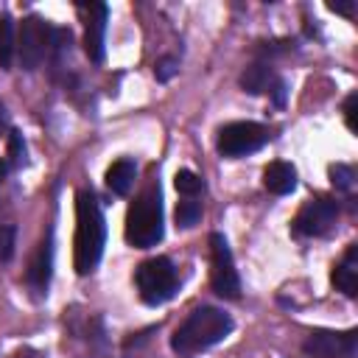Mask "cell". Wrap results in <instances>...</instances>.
Returning a JSON list of instances; mask_svg holds the SVG:
<instances>
[{
	"instance_id": "1",
	"label": "cell",
	"mask_w": 358,
	"mask_h": 358,
	"mask_svg": "<svg viewBox=\"0 0 358 358\" xmlns=\"http://www.w3.org/2000/svg\"><path fill=\"white\" fill-rule=\"evenodd\" d=\"M106 243V224L103 213L98 207V199L92 190H78L76 193V241H73V266L81 277L92 274L95 266L101 263Z\"/></svg>"
},
{
	"instance_id": "2",
	"label": "cell",
	"mask_w": 358,
	"mask_h": 358,
	"mask_svg": "<svg viewBox=\"0 0 358 358\" xmlns=\"http://www.w3.org/2000/svg\"><path fill=\"white\" fill-rule=\"evenodd\" d=\"M232 316L221 308L213 305H201L196 310L187 313V319L173 330L171 336V350L176 355H196L204 352L210 347H215L218 341H224L232 333Z\"/></svg>"
},
{
	"instance_id": "3",
	"label": "cell",
	"mask_w": 358,
	"mask_h": 358,
	"mask_svg": "<svg viewBox=\"0 0 358 358\" xmlns=\"http://www.w3.org/2000/svg\"><path fill=\"white\" fill-rule=\"evenodd\" d=\"M162 193L157 185L145 187L126 213V241L137 249H151L162 241Z\"/></svg>"
},
{
	"instance_id": "4",
	"label": "cell",
	"mask_w": 358,
	"mask_h": 358,
	"mask_svg": "<svg viewBox=\"0 0 358 358\" xmlns=\"http://www.w3.org/2000/svg\"><path fill=\"white\" fill-rule=\"evenodd\" d=\"M134 285H137V294L145 305L157 308L162 302H168L176 291H179V277H176V268L168 257H148L137 266L134 271Z\"/></svg>"
},
{
	"instance_id": "5",
	"label": "cell",
	"mask_w": 358,
	"mask_h": 358,
	"mask_svg": "<svg viewBox=\"0 0 358 358\" xmlns=\"http://www.w3.org/2000/svg\"><path fill=\"white\" fill-rule=\"evenodd\" d=\"M268 140H271L268 126L255 123V120H235V123H227V126L218 129L215 148H218L221 157L238 159V157H246V154L260 151Z\"/></svg>"
},
{
	"instance_id": "6",
	"label": "cell",
	"mask_w": 358,
	"mask_h": 358,
	"mask_svg": "<svg viewBox=\"0 0 358 358\" xmlns=\"http://www.w3.org/2000/svg\"><path fill=\"white\" fill-rule=\"evenodd\" d=\"M50 50H53V25L36 14L25 17L20 25V39H17L20 64L25 70H36Z\"/></svg>"
},
{
	"instance_id": "7",
	"label": "cell",
	"mask_w": 358,
	"mask_h": 358,
	"mask_svg": "<svg viewBox=\"0 0 358 358\" xmlns=\"http://www.w3.org/2000/svg\"><path fill=\"white\" fill-rule=\"evenodd\" d=\"M210 285L224 299H238L241 296V277H238L229 243L221 232L210 235Z\"/></svg>"
},
{
	"instance_id": "8",
	"label": "cell",
	"mask_w": 358,
	"mask_h": 358,
	"mask_svg": "<svg viewBox=\"0 0 358 358\" xmlns=\"http://www.w3.org/2000/svg\"><path fill=\"white\" fill-rule=\"evenodd\" d=\"M336 215H338V201L330 196H316L299 207V213L291 221V229L299 238H319L336 224Z\"/></svg>"
},
{
	"instance_id": "9",
	"label": "cell",
	"mask_w": 358,
	"mask_h": 358,
	"mask_svg": "<svg viewBox=\"0 0 358 358\" xmlns=\"http://www.w3.org/2000/svg\"><path fill=\"white\" fill-rule=\"evenodd\" d=\"M355 344H358V333L355 330H344V333L313 330L302 341V352L308 358H352L355 355Z\"/></svg>"
},
{
	"instance_id": "10",
	"label": "cell",
	"mask_w": 358,
	"mask_h": 358,
	"mask_svg": "<svg viewBox=\"0 0 358 358\" xmlns=\"http://www.w3.org/2000/svg\"><path fill=\"white\" fill-rule=\"evenodd\" d=\"M87 11V25H84V53L90 62L101 64L103 62V36H106V20L109 8L106 3H90L81 6Z\"/></svg>"
},
{
	"instance_id": "11",
	"label": "cell",
	"mask_w": 358,
	"mask_h": 358,
	"mask_svg": "<svg viewBox=\"0 0 358 358\" xmlns=\"http://www.w3.org/2000/svg\"><path fill=\"white\" fill-rule=\"evenodd\" d=\"M50 274H53V241H50V232H48L36 243V252H34V257L28 263V285L36 294H48Z\"/></svg>"
},
{
	"instance_id": "12",
	"label": "cell",
	"mask_w": 358,
	"mask_h": 358,
	"mask_svg": "<svg viewBox=\"0 0 358 358\" xmlns=\"http://www.w3.org/2000/svg\"><path fill=\"white\" fill-rule=\"evenodd\" d=\"M330 280H333V285H336L344 296H355V294H358V246H355V243L347 246V252H344V257L336 263Z\"/></svg>"
},
{
	"instance_id": "13",
	"label": "cell",
	"mask_w": 358,
	"mask_h": 358,
	"mask_svg": "<svg viewBox=\"0 0 358 358\" xmlns=\"http://www.w3.org/2000/svg\"><path fill=\"white\" fill-rule=\"evenodd\" d=\"M263 185L268 193L274 196H285L296 187V168L291 162H282V159H274L266 165L263 171Z\"/></svg>"
},
{
	"instance_id": "14",
	"label": "cell",
	"mask_w": 358,
	"mask_h": 358,
	"mask_svg": "<svg viewBox=\"0 0 358 358\" xmlns=\"http://www.w3.org/2000/svg\"><path fill=\"white\" fill-rule=\"evenodd\" d=\"M134 176H137V165L134 159L123 157V159H115L109 168H106V187L117 196H126L134 185Z\"/></svg>"
},
{
	"instance_id": "15",
	"label": "cell",
	"mask_w": 358,
	"mask_h": 358,
	"mask_svg": "<svg viewBox=\"0 0 358 358\" xmlns=\"http://www.w3.org/2000/svg\"><path fill=\"white\" fill-rule=\"evenodd\" d=\"M274 81H277V78H274V70H271V64H266V62H255V64H249V67L241 73V87H243L249 95L266 92Z\"/></svg>"
},
{
	"instance_id": "16",
	"label": "cell",
	"mask_w": 358,
	"mask_h": 358,
	"mask_svg": "<svg viewBox=\"0 0 358 358\" xmlns=\"http://www.w3.org/2000/svg\"><path fill=\"white\" fill-rule=\"evenodd\" d=\"M17 53V36H14V22L11 17H0V67L8 70Z\"/></svg>"
},
{
	"instance_id": "17",
	"label": "cell",
	"mask_w": 358,
	"mask_h": 358,
	"mask_svg": "<svg viewBox=\"0 0 358 358\" xmlns=\"http://www.w3.org/2000/svg\"><path fill=\"white\" fill-rule=\"evenodd\" d=\"M173 185H176V190H179L182 196H187V199H193V196H196V193L204 187L201 176H199V173H193V171H187V168L176 171V176H173Z\"/></svg>"
},
{
	"instance_id": "18",
	"label": "cell",
	"mask_w": 358,
	"mask_h": 358,
	"mask_svg": "<svg viewBox=\"0 0 358 358\" xmlns=\"http://www.w3.org/2000/svg\"><path fill=\"white\" fill-rule=\"evenodd\" d=\"M199 218H201V204L196 199H185V201L176 204V224L179 227H185V229L187 227H196Z\"/></svg>"
},
{
	"instance_id": "19",
	"label": "cell",
	"mask_w": 358,
	"mask_h": 358,
	"mask_svg": "<svg viewBox=\"0 0 358 358\" xmlns=\"http://www.w3.org/2000/svg\"><path fill=\"white\" fill-rule=\"evenodd\" d=\"M14 246H17V227L0 224V263H8L14 257Z\"/></svg>"
},
{
	"instance_id": "20",
	"label": "cell",
	"mask_w": 358,
	"mask_h": 358,
	"mask_svg": "<svg viewBox=\"0 0 358 358\" xmlns=\"http://www.w3.org/2000/svg\"><path fill=\"white\" fill-rule=\"evenodd\" d=\"M330 182H333V187L336 190H352V182H355V173H352V168L350 165H344V162H338V165H330Z\"/></svg>"
},
{
	"instance_id": "21",
	"label": "cell",
	"mask_w": 358,
	"mask_h": 358,
	"mask_svg": "<svg viewBox=\"0 0 358 358\" xmlns=\"http://www.w3.org/2000/svg\"><path fill=\"white\" fill-rule=\"evenodd\" d=\"M8 159H11V165H22V159H25V143H22V134L20 131H8Z\"/></svg>"
},
{
	"instance_id": "22",
	"label": "cell",
	"mask_w": 358,
	"mask_h": 358,
	"mask_svg": "<svg viewBox=\"0 0 358 358\" xmlns=\"http://www.w3.org/2000/svg\"><path fill=\"white\" fill-rule=\"evenodd\" d=\"M176 70H179V59H173V56L159 59V62H157V67H154V73H157V78H159V81H171V78L176 76Z\"/></svg>"
},
{
	"instance_id": "23",
	"label": "cell",
	"mask_w": 358,
	"mask_h": 358,
	"mask_svg": "<svg viewBox=\"0 0 358 358\" xmlns=\"http://www.w3.org/2000/svg\"><path fill=\"white\" fill-rule=\"evenodd\" d=\"M355 103H358V92H350L347 98H344V120H347V129L350 131H355L358 126H355Z\"/></svg>"
},
{
	"instance_id": "24",
	"label": "cell",
	"mask_w": 358,
	"mask_h": 358,
	"mask_svg": "<svg viewBox=\"0 0 358 358\" xmlns=\"http://www.w3.org/2000/svg\"><path fill=\"white\" fill-rule=\"evenodd\" d=\"M268 92H271L274 103H277V106H282V103H285V92H288V87H285V81H280V78H277V81L271 84V90H268Z\"/></svg>"
},
{
	"instance_id": "25",
	"label": "cell",
	"mask_w": 358,
	"mask_h": 358,
	"mask_svg": "<svg viewBox=\"0 0 358 358\" xmlns=\"http://www.w3.org/2000/svg\"><path fill=\"white\" fill-rule=\"evenodd\" d=\"M8 358H45L39 350H34V347H20V350H14Z\"/></svg>"
},
{
	"instance_id": "26",
	"label": "cell",
	"mask_w": 358,
	"mask_h": 358,
	"mask_svg": "<svg viewBox=\"0 0 358 358\" xmlns=\"http://www.w3.org/2000/svg\"><path fill=\"white\" fill-rule=\"evenodd\" d=\"M330 11H336V14H347V17H352V11H355V3H330Z\"/></svg>"
},
{
	"instance_id": "27",
	"label": "cell",
	"mask_w": 358,
	"mask_h": 358,
	"mask_svg": "<svg viewBox=\"0 0 358 358\" xmlns=\"http://www.w3.org/2000/svg\"><path fill=\"white\" fill-rule=\"evenodd\" d=\"M8 129V112H6V106L0 103V134Z\"/></svg>"
},
{
	"instance_id": "28",
	"label": "cell",
	"mask_w": 358,
	"mask_h": 358,
	"mask_svg": "<svg viewBox=\"0 0 358 358\" xmlns=\"http://www.w3.org/2000/svg\"><path fill=\"white\" fill-rule=\"evenodd\" d=\"M6 173H8V162H6V159H0V182L6 179Z\"/></svg>"
}]
</instances>
